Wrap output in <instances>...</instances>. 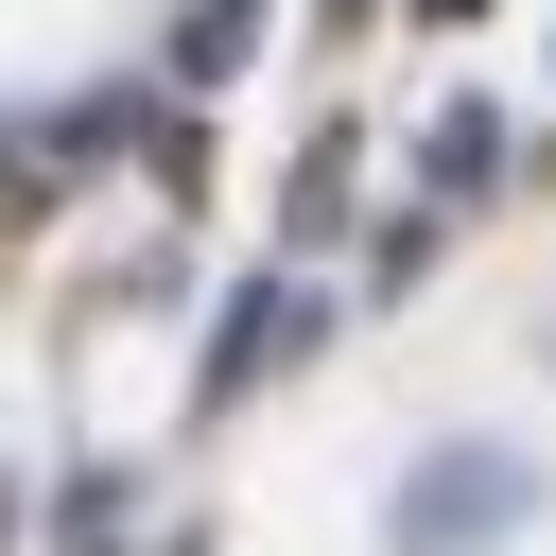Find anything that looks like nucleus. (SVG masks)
Segmentation results:
<instances>
[{
	"label": "nucleus",
	"instance_id": "1",
	"mask_svg": "<svg viewBox=\"0 0 556 556\" xmlns=\"http://www.w3.org/2000/svg\"><path fill=\"white\" fill-rule=\"evenodd\" d=\"M504 504H521V469H504V452H434V469L400 486V556H469Z\"/></svg>",
	"mask_w": 556,
	"mask_h": 556
},
{
	"label": "nucleus",
	"instance_id": "2",
	"mask_svg": "<svg viewBox=\"0 0 556 556\" xmlns=\"http://www.w3.org/2000/svg\"><path fill=\"white\" fill-rule=\"evenodd\" d=\"M313 330H330V295H295V278H243V295H226V330H208V400H243L261 365H295Z\"/></svg>",
	"mask_w": 556,
	"mask_h": 556
},
{
	"label": "nucleus",
	"instance_id": "3",
	"mask_svg": "<svg viewBox=\"0 0 556 556\" xmlns=\"http://www.w3.org/2000/svg\"><path fill=\"white\" fill-rule=\"evenodd\" d=\"M261 17H278V0H191V35H174V87H226V70L261 52Z\"/></svg>",
	"mask_w": 556,
	"mask_h": 556
},
{
	"label": "nucleus",
	"instance_id": "4",
	"mask_svg": "<svg viewBox=\"0 0 556 556\" xmlns=\"http://www.w3.org/2000/svg\"><path fill=\"white\" fill-rule=\"evenodd\" d=\"M417 174H434V191H486V174H504V122H486V104H452V122L417 139Z\"/></svg>",
	"mask_w": 556,
	"mask_h": 556
},
{
	"label": "nucleus",
	"instance_id": "5",
	"mask_svg": "<svg viewBox=\"0 0 556 556\" xmlns=\"http://www.w3.org/2000/svg\"><path fill=\"white\" fill-rule=\"evenodd\" d=\"M417 17H434V35H452V17H486V0H417Z\"/></svg>",
	"mask_w": 556,
	"mask_h": 556
}]
</instances>
